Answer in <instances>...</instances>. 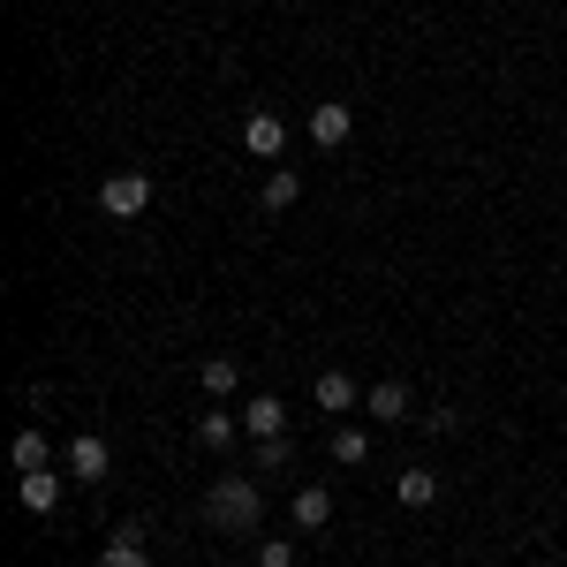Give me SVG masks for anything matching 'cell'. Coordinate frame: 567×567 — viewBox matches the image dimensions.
<instances>
[{
    "label": "cell",
    "instance_id": "12",
    "mask_svg": "<svg viewBox=\"0 0 567 567\" xmlns=\"http://www.w3.org/2000/svg\"><path fill=\"white\" fill-rule=\"evenodd\" d=\"M393 499H401V507H432L439 477H432V470H401V477H393Z\"/></svg>",
    "mask_w": 567,
    "mask_h": 567
},
{
    "label": "cell",
    "instance_id": "14",
    "mask_svg": "<svg viewBox=\"0 0 567 567\" xmlns=\"http://www.w3.org/2000/svg\"><path fill=\"white\" fill-rule=\"evenodd\" d=\"M296 197H303V175H296V167H280V175H265V213H288Z\"/></svg>",
    "mask_w": 567,
    "mask_h": 567
},
{
    "label": "cell",
    "instance_id": "11",
    "mask_svg": "<svg viewBox=\"0 0 567 567\" xmlns=\"http://www.w3.org/2000/svg\"><path fill=\"white\" fill-rule=\"evenodd\" d=\"M318 409H363V393H355L349 371H318Z\"/></svg>",
    "mask_w": 567,
    "mask_h": 567
},
{
    "label": "cell",
    "instance_id": "18",
    "mask_svg": "<svg viewBox=\"0 0 567 567\" xmlns=\"http://www.w3.org/2000/svg\"><path fill=\"white\" fill-rule=\"evenodd\" d=\"M258 470H288V439H258Z\"/></svg>",
    "mask_w": 567,
    "mask_h": 567
},
{
    "label": "cell",
    "instance_id": "2",
    "mask_svg": "<svg viewBox=\"0 0 567 567\" xmlns=\"http://www.w3.org/2000/svg\"><path fill=\"white\" fill-rule=\"evenodd\" d=\"M144 205H152V175L122 167V175H106V182H99V213H106V219H136Z\"/></svg>",
    "mask_w": 567,
    "mask_h": 567
},
{
    "label": "cell",
    "instance_id": "4",
    "mask_svg": "<svg viewBox=\"0 0 567 567\" xmlns=\"http://www.w3.org/2000/svg\"><path fill=\"white\" fill-rule=\"evenodd\" d=\"M106 470H114V462H106V439H99V432H76V439H69V477L106 484Z\"/></svg>",
    "mask_w": 567,
    "mask_h": 567
},
{
    "label": "cell",
    "instance_id": "19",
    "mask_svg": "<svg viewBox=\"0 0 567 567\" xmlns=\"http://www.w3.org/2000/svg\"><path fill=\"white\" fill-rule=\"evenodd\" d=\"M258 567H296V545H288V537H272V545L258 553Z\"/></svg>",
    "mask_w": 567,
    "mask_h": 567
},
{
    "label": "cell",
    "instance_id": "7",
    "mask_svg": "<svg viewBox=\"0 0 567 567\" xmlns=\"http://www.w3.org/2000/svg\"><path fill=\"white\" fill-rule=\"evenodd\" d=\"M243 144H250L258 159H280V152H288V122H280V114H250V122H243Z\"/></svg>",
    "mask_w": 567,
    "mask_h": 567
},
{
    "label": "cell",
    "instance_id": "3",
    "mask_svg": "<svg viewBox=\"0 0 567 567\" xmlns=\"http://www.w3.org/2000/svg\"><path fill=\"white\" fill-rule=\"evenodd\" d=\"M349 130H355V114L341 106V99L310 106V144H318V152H341V144H349Z\"/></svg>",
    "mask_w": 567,
    "mask_h": 567
},
{
    "label": "cell",
    "instance_id": "13",
    "mask_svg": "<svg viewBox=\"0 0 567 567\" xmlns=\"http://www.w3.org/2000/svg\"><path fill=\"white\" fill-rule=\"evenodd\" d=\"M235 432H243V424H235L227 409H205V416H197V446H213V454H227V446H235Z\"/></svg>",
    "mask_w": 567,
    "mask_h": 567
},
{
    "label": "cell",
    "instance_id": "9",
    "mask_svg": "<svg viewBox=\"0 0 567 567\" xmlns=\"http://www.w3.org/2000/svg\"><path fill=\"white\" fill-rule=\"evenodd\" d=\"M99 567H152V545H144V529H114V545L99 553Z\"/></svg>",
    "mask_w": 567,
    "mask_h": 567
},
{
    "label": "cell",
    "instance_id": "5",
    "mask_svg": "<svg viewBox=\"0 0 567 567\" xmlns=\"http://www.w3.org/2000/svg\"><path fill=\"white\" fill-rule=\"evenodd\" d=\"M16 499H23L31 515H53V507H61V470H23V477H16Z\"/></svg>",
    "mask_w": 567,
    "mask_h": 567
},
{
    "label": "cell",
    "instance_id": "15",
    "mask_svg": "<svg viewBox=\"0 0 567 567\" xmlns=\"http://www.w3.org/2000/svg\"><path fill=\"white\" fill-rule=\"evenodd\" d=\"M333 462H341V470H355V462H371V432H355V424H341V432H333Z\"/></svg>",
    "mask_w": 567,
    "mask_h": 567
},
{
    "label": "cell",
    "instance_id": "1",
    "mask_svg": "<svg viewBox=\"0 0 567 567\" xmlns=\"http://www.w3.org/2000/svg\"><path fill=\"white\" fill-rule=\"evenodd\" d=\"M258 515H265V499H258L250 477H219L213 492H205V523L213 529H258Z\"/></svg>",
    "mask_w": 567,
    "mask_h": 567
},
{
    "label": "cell",
    "instance_id": "6",
    "mask_svg": "<svg viewBox=\"0 0 567 567\" xmlns=\"http://www.w3.org/2000/svg\"><path fill=\"white\" fill-rule=\"evenodd\" d=\"M243 432H250V439H288V409H280L272 393L243 401Z\"/></svg>",
    "mask_w": 567,
    "mask_h": 567
},
{
    "label": "cell",
    "instance_id": "10",
    "mask_svg": "<svg viewBox=\"0 0 567 567\" xmlns=\"http://www.w3.org/2000/svg\"><path fill=\"white\" fill-rule=\"evenodd\" d=\"M333 523V492H326V484H303V492H296V529H326Z\"/></svg>",
    "mask_w": 567,
    "mask_h": 567
},
{
    "label": "cell",
    "instance_id": "16",
    "mask_svg": "<svg viewBox=\"0 0 567 567\" xmlns=\"http://www.w3.org/2000/svg\"><path fill=\"white\" fill-rule=\"evenodd\" d=\"M197 379H205V393H235V386H243V363H235V355H213Z\"/></svg>",
    "mask_w": 567,
    "mask_h": 567
},
{
    "label": "cell",
    "instance_id": "8",
    "mask_svg": "<svg viewBox=\"0 0 567 567\" xmlns=\"http://www.w3.org/2000/svg\"><path fill=\"white\" fill-rule=\"evenodd\" d=\"M363 409H371L379 424H409V386H401V379H379V386L363 393Z\"/></svg>",
    "mask_w": 567,
    "mask_h": 567
},
{
    "label": "cell",
    "instance_id": "17",
    "mask_svg": "<svg viewBox=\"0 0 567 567\" xmlns=\"http://www.w3.org/2000/svg\"><path fill=\"white\" fill-rule=\"evenodd\" d=\"M16 470H53V454H45V432H16Z\"/></svg>",
    "mask_w": 567,
    "mask_h": 567
}]
</instances>
